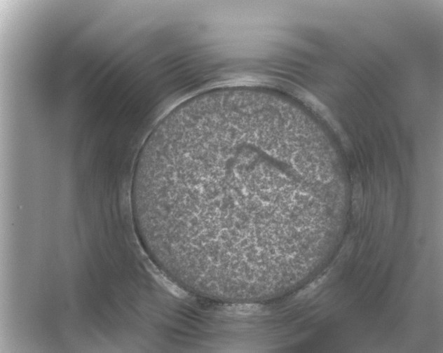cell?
Instances as JSON below:
<instances>
[{
    "instance_id": "cell-1",
    "label": "cell",
    "mask_w": 443,
    "mask_h": 353,
    "mask_svg": "<svg viewBox=\"0 0 443 353\" xmlns=\"http://www.w3.org/2000/svg\"><path fill=\"white\" fill-rule=\"evenodd\" d=\"M271 151L252 126L228 122L170 139L139 157L138 176L159 233L181 263L242 277L275 262L276 199L272 182H264Z\"/></svg>"
},
{
    "instance_id": "cell-2",
    "label": "cell",
    "mask_w": 443,
    "mask_h": 353,
    "mask_svg": "<svg viewBox=\"0 0 443 353\" xmlns=\"http://www.w3.org/2000/svg\"><path fill=\"white\" fill-rule=\"evenodd\" d=\"M362 204V189L360 183L354 186L353 194V209L355 218H359Z\"/></svg>"
}]
</instances>
